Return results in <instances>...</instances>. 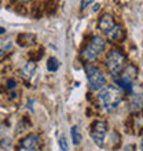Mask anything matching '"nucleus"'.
Returning a JSON list of instances; mask_svg holds the SVG:
<instances>
[{
  "instance_id": "nucleus-3",
  "label": "nucleus",
  "mask_w": 143,
  "mask_h": 151,
  "mask_svg": "<svg viewBox=\"0 0 143 151\" xmlns=\"http://www.w3.org/2000/svg\"><path fill=\"white\" fill-rule=\"evenodd\" d=\"M125 55L118 50H111L106 55V68L113 77L120 76V73L125 68Z\"/></svg>"
},
{
  "instance_id": "nucleus-6",
  "label": "nucleus",
  "mask_w": 143,
  "mask_h": 151,
  "mask_svg": "<svg viewBox=\"0 0 143 151\" xmlns=\"http://www.w3.org/2000/svg\"><path fill=\"white\" fill-rule=\"evenodd\" d=\"M17 151H40V139L36 133H29L20 142Z\"/></svg>"
},
{
  "instance_id": "nucleus-19",
  "label": "nucleus",
  "mask_w": 143,
  "mask_h": 151,
  "mask_svg": "<svg viewBox=\"0 0 143 151\" xmlns=\"http://www.w3.org/2000/svg\"><path fill=\"white\" fill-rule=\"evenodd\" d=\"M4 55V50H0V58Z\"/></svg>"
},
{
  "instance_id": "nucleus-21",
  "label": "nucleus",
  "mask_w": 143,
  "mask_h": 151,
  "mask_svg": "<svg viewBox=\"0 0 143 151\" xmlns=\"http://www.w3.org/2000/svg\"><path fill=\"white\" fill-rule=\"evenodd\" d=\"M140 148H142V151H143V140L140 142Z\"/></svg>"
},
{
  "instance_id": "nucleus-1",
  "label": "nucleus",
  "mask_w": 143,
  "mask_h": 151,
  "mask_svg": "<svg viewBox=\"0 0 143 151\" xmlns=\"http://www.w3.org/2000/svg\"><path fill=\"white\" fill-rule=\"evenodd\" d=\"M123 100V95L117 87L113 85H106L98 93V103L99 107L106 113H113L116 109L120 106Z\"/></svg>"
},
{
  "instance_id": "nucleus-17",
  "label": "nucleus",
  "mask_w": 143,
  "mask_h": 151,
  "mask_svg": "<svg viewBox=\"0 0 143 151\" xmlns=\"http://www.w3.org/2000/svg\"><path fill=\"white\" fill-rule=\"evenodd\" d=\"M134 150H135V147H134V146H131V144L125 147V151H134Z\"/></svg>"
},
{
  "instance_id": "nucleus-8",
  "label": "nucleus",
  "mask_w": 143,
  "mask_h": 151,
  "mask_svg": "<svg viewBox=\"0 0 143 151\" xmlns=\"http://www.w3.org/2000/svg\"><path fill=\"white\" fill-rule=\"evenodd\" d=\"M106 37H107V40H110V41H118V40L123 37V28H121L120 25H114L110 30L106 32Z\"/></svg>"
},
{
  "instance_id": "nucleus-9",
  "label": "nucleus",
  "mask_w": 143,
  "mask_h": 151,
  "mask_svg": "<svg viewBox=\"0 0 143 151\" xmlns=\"http://www.w3.org/2000/svg\"><path fill=\"white\" fill-rule=\"evenodd\" d=\"M35 70H36V63L33 62V60H29L28 63H26L24 68L21 69V74H22V77H24V78L30 80V78H32V76L35 74Z\"/></svg>"
},
{
  "instance_id": "nucleus-12",
  "label": "nucleus",
  "mask_w": 143,
  "mask_h": 151,
  "mask_svg": "<svg viewBox=\"0 0 143 151\" xmlns=\"http://www.w3.org/2000/svg\"><path fill=\"white\" fill-rule=\"evenodd\" d=\"M129 106H131V110H139L143 106V98L142 96H135Z\"/></svg>"
},
{
  "instance_id": "nucleus-11",
  "label": "nucleus",
  "mask_w": 143,
  "mask_h": 151,
  "mask_svg": "<svg viewBox=\"0 0 143 151\" xmlns=\"http://www.w3.org/2000/svg\"><path fill=\"white\" fill-rule=\"evenodd\" d=\"M47 69L48 72H56L58 69H59V60L56 59V58H50L47 62Z\"/></svg>"
},
{
  "instance_id": "nucleus-22",
  "label": "nucleus",
  "mask_w": 143,
  "mask_h": 151,
  "mask_svg": "<svg viewBox=\"0 0 143 151\" xmlns=\"http://www.w3.org/2000/svg\"><path fill=\"white\" fill-rule=\"evenodd\" d=\"M20 1H24V3H25V1H29V0H20Z\"/></svg>"
},
{
  "instance_id": "nucleus-13",
  "label": "nucleus",
  "mask_w": 143,
  "mask_h": 151,
  "mask_svg": "<svg viewBox=\"0 0 143 151\" xmlns=\"http://www.w3.org/2000/svg\"><path fill=\"white\" fill-rule=\"evenodd\" d=\"M59 148H61V151H69L68 140H66V137L64 135L59 137Z\"/></svg>"
},
{
  "instance_id": "nucleus-4",
  "label": "nucleus",
  "mask_w": 143,
  "mask_h": 151,
  "mask_svg": "<svg viewBox=\"0 0 143 151\" xmlns=\"http://www.w3.org/2000/svg\"><path fill=\"white\" fill-rule=\"evenodd\" d=\"M85 74H87L88 85L92 91H100L103 87H106V78H105L103 73L100 72L94 65H87L85 66Z\"/></svg>"
},
{
  "instance_id": "nucleus-5",
  "label": "nucleus",
  "mask_w": 143,
  "mask_h": 151,
  "mask_svg": "<svg viewBox=\"0 0 143 151\" xmlns=\"http://www.w3.org/2000/svg\"><path fill=\"white\" fill-rule=\"evenodd\" d=\"M107 133V122L106 121H95L91 125L90 129V135H91L92 140L95 142V144L98 147H103L105 146V136Z\"/></svg>"
},
{
  "instance_id": "nucleus-10",
  "label": "nucleus",
  "mask_w": 143,
  "mask_h": 151,
  "mask_svg": "<svg viewBox=\"0 0 143 151\" xmlns=\"http://www.w3.org/2000/svg\"><path fill=\"white\" fill-rule=\"evenodd\" d=\"M70 136H72V142H73L74 146H79V144L81 143V140H83V136H81V133H80L79 127H72Z\"/></svg>"
},
{
  "instance_id": "nucleus-18",
  "label": "nucleus",
  "mask_w": 143,
  "mask_h": 151,
  "mask_svg": "<svg viewBox=\"0 0 143 151\" xmlns=\"http://www.w3.org/2000/svg\"><path fill=\"white\" fill-rule=\"evenodd\" d=\"M3 132V124H1V121H0V133Z\"/></svg>"
},
{
  "instance_id": "nucleus-20",
  "label": "nucleus",
  "mask_w": 143,
  "mask_h": 151,
  "mask_svg": "<svg viewBox=\"0 0 143 151\" xmlns=\"http://www.w3.org/2000/svg\"><path fill=\"white\" fill-rule=\"evenodd\" d=\"M6 32V30H4V28H0V35H1V33H4Z\"/></svg>"
},
{
  "instance_id": "nucleus-15",
  "label": "nucleus",
  "mask_w": 143,
  "mask_h": 151,
  "mask_svg": "<svg viewBox=\"0 0 143 151\" xmlns=\"http://www.w3.org/2000/svg\"><path fill=\"white\" fill-rule=\"evenodd\" d=\"M15 85H17L15 80H8V88H10V89H14V88H15Z\"/></svg>"
},
{
  "instance_id": "nucleus-16",
  "label": "nucleus",
  "mask_w": 143,
  "mask_h": 151,
  "mask_svg": "<svg viewBox=\"0 0 143 151\" xmlns=\"http://www.w3.org/2000/svg\"><path fill=\"white\" fill-rule=\"evenodd\" d=\"M99 8H100V4L99 3H96L94 7H92V11L94 12H96V11H99Z\"/></svg>"
},
{
  "instance_id": "nucleus-14",
  "label": "nucleus",
  "mask_w": 143,
  "mask_h": 151,
  "mask_svg": "<svg viewBox=\"0 0 143 151\" xmlns=\"http://www.w3.org/2000/svg\"><path fill=\"white\" fill-rule=\"evenodd\" d=\"M92 1H94V0H81V3H80V8H81V10L87 8L88 6L92 3Z\"/></svg>"
},
{
  "instance_id": "nucleus-2",
  "label": "nucleus",
  "mask_w": 143,
  "mask_h": 151,
  "mask_svg": "<svg viewBox=\"0 0 143 151\" xmlns=\"http://www.w3.org/2000/svg\"><path fill=\"white\" fill-rule=\"evenodd\" d=\"M105 47H106L105 39H102L100 36H94L81 51V58L87 62H94L103 52Z\"/></svg>"
},
{
  "instance_id": "nucleus-7",
  "label": "nucleus",
  "mask_w": 143,
  "mask_h": 151,
  "mask_svg": "<svg viewBox=\"0 0 143 151\" xmlns=\"http://www.w3.org/2000/svg\"><path fill=\"white\" fill-rule=\"evenodd\" d=\"M114 18L111 14H103V15H100L99 21H98V28L102 30V32L106 33L107 30H110L113 26H114Z\"/></svg>"
}]
</instances>
